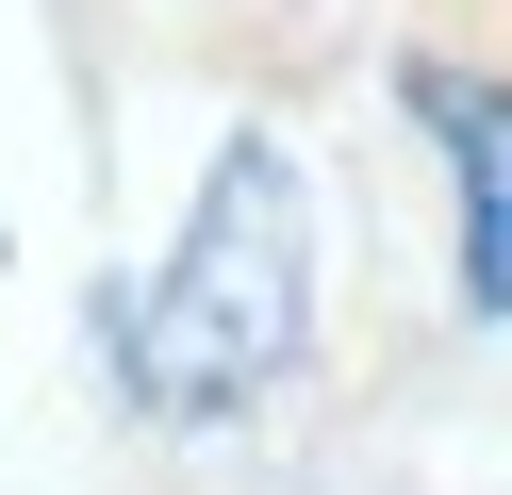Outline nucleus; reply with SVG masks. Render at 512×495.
<instances>
[{"label":"nucleus","mask_w":512,"mask_h":495,"mask_svg":"<svg viewBox=\"0 0 512 495\" xmlns=\"http://www.w3.org/2000/svg\"><path fill=\"white\" fill-rule=\"evenodd\" d=\"M298 347H314V165L281 132H232L149 297H116V380L166 429H215L298 380Z\"/></svg>","instance_id":"f257e3e1"},{"label":"nucleus","mask_w":512,"mask_h":495,"mask_svg":"<svg viewBox=\"0 0 512 495\" xmlns=\"http://www.w3.org/2000/svg\"><path fill=\"white\" fill-rule=\"evenodd\" d=\"M397 99H413V132L446 149L463 314H496V330H512V83H496V66H446V50H413V66H397Z\"/></svg>","instance_id":"f03ea898"}]
</instances>
